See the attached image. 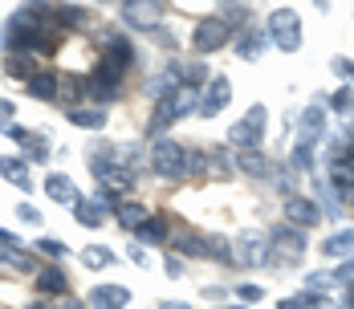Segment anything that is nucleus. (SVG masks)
<instances>
[{"label": "nucleus", "mask_w": 354, "mask_h": 309, "mask_svg": "<svg viewBox=\"0 0 354 309\" xmlns=\"http://www.w3.org/2000/svg\"><path fill=\"white\" fill-rule=\"evenodd\" d=\"M53 4H21L4 25L8 53H53Z\"/></svg>", "instance_id": "obj_1"}, {"label": "nucleus", "mask_w": 354, "mask_h": 309, "mask_svg": "<svg viewBox=\"0 0 354 309\" xmlns=\"http://www.w3.org/2000/svg\"><path fill=\"white\" fill-rule=\"evenodd\" d=\"M122 73H127V66H118V62H110V57H102V62L94 66V73L86 77V90H90L94 106L114 102V98L122 94Z\"/></svg>", "instance_id": "obj_2"}, {"label": "nucleus", "mask_w": 354, "mask_h": 309, "mask_svg": "<svg viewBox=\"0 0 354 309\" xmlns=\"http://www.w3.org/2000/svg\"><path fill=\"white\" fill-rule=\"evenodd\" d=\"M269 41L277 45V49H285V53H297L301 49V17L293 12V8H273L269 12Z\"/></svg>", "instance_id": "obj_3"}, {"label": "nucleus", "mask_w": 354, "mask_h": 309, "mask_svg": "<svg viewBox=\"0 0 354 309\" xmlns=\"http://www.w3.org/2000/svg\"><path fill=\"white\" fill-rule=\"evenodd\" d=\"M265 122H269V110L257 102L241 122H232V127H228V142H232V147H241V151H257V142L265 138Z\"/></svg>", "instance_id": "obj_4"}, {"label": "nucleus", "mask_w": 354, "mask_h": 309, "mask_svg": "<svg viewBox=\"0 0 354 309\" xmlns=\"http://www.w3.org/2000/svg\"><path fill=\"white\" fill-rule=\"evenodd\" d=\"M183 163H187V151L179 147L176 138H155V142H151V167H155V175L179 179V175H187Z\"/></svg>", "instance_id": "obj_5"}, {"label": "nucleus", "mask_w": 354, "mask_h": 309, "mask_svg": "<svg viewBox=\"0 0 354 309\" xmlns=\"http://www.w3.org/2000/svg\"><path fill=\"white\" fill-rule=\"evenodd\" d=\"M118 12H122V25H131L139 33L163 25V4L159 0H127V4H118Z\"/></svg>", "instance_id": "obj_6"}, {"label": "nucleus", "mask_w": 354, "mask_h": 309, "mask_svg": "<svg viewBox=\"0 0 354 309\" xmlns=\"http://www.w3.org/2000/svg\"><path fill=\"white\" fill-rule=\"evenodd\" d=\"M232 41V29L220 21V17H204L200 25H196V33H192V49L196 53H216V49H224Z\"/></svg>", "instance_id": "obj_7"}, {"label": "nucleus", "mask_w": 354, "mask_h": 309, "mask_svg": "<svg viewBox=\"0 0 354 309\" xmlns=\"http://www.w3.org/2000/svg\"><path fill=\"white\" fill-rule=\"evenodd\" d=\"M90 171H94V179H98V191L110 196V200L131 191V171H122L114 159H106V163H90Z\"/></svg>", "instance_id": "obj_8"}, {"label": "nucleus", "mask_w": 354, "mask_h": 309, "mask_svg": "<svg viewBox=\"0 0 354 309\" xmlns=\"http://www.w3.org/2000/svg\"><path fill=\"white\" fill-rule=\"evenodd\" d=\"M236 244H241V252H236L241 265H269L273 261V236H265V232H241Z\"/></svg>", "instance_id": "obj_9"}, {"label": "nucleus", "mask_w": 354, "mask_h": 309, "mask_svg": "<svg viewBox=\"0 0 354 309\" xmlns=\"http://www.w3.org/2000/svg\"><path fill=\"white\" fill-rule=\"evenodd\" d=\"M228 102H232V82H228L224 73H216L212 82H208V90L200 94V114H204V118H216Z\"/></svg>", "instance_id": "obj_10"}, {"label": "nucleus", "mask_w": 354, "mask_h": 309, "mask_svg": "<svg viewBox=\"0 0 354 309\" xmlns=\"http://www.w3.org/2000/svg\"><path fill=\"white\" fill-rule=\"evenodd\" d=\"M322 220V207L310 196H285V224L293 228H314Z\"/></svg>", "instance_id": "obj_11"}, {"label": "nucleus", "mask_w": 354, "mask_h": 309, "mask_svg": "<svg viewBox=\"0 0 354 309\" xmlns=\"http://www.w3.org/2000/svg\"><path fill=\"white\" fill-rule=\"evenodd\" d=\"M306 252V236H301V228H293V224H281L277 232H273V261L281 256V261H297Z\"/></svg>", "instance_id": "obj_12"}, {"label": "nucleus", "mask_w": 354, "mask_h": 309, "mask_svg": "<svg viewBox=\"0 0 354 309\" xmlns=\"http://www.w3.org/2000/svg\"><path fill=\"white\" fill-rule=\"evenodd\" d=\"M326 98H314V102L306 106V114H301V138L297 142H306V147H318L322 135H326Z\"/></svg>", "instance_id": "obj_13"}, {"label": "nucleus", "mask_w": 354, "mask_h": 309, "mask_svg": "<svg viewBox=\"0 0 354 309\" xmlns=\"http://www.w3.org/2000/svg\"><path fill=\"white\" fill-rule=\"evenodd\" d=\"M110 207H114V204H110V196H102V191H98L94 200H82V204L73 207V220H77L82 228H102Z\"/></svg>", "instance_id": "obj_14"}, {"label": "nucleus", "mask_w": 354, "mask_h": 309, "mask_svg": "<svg viewBox=\"0 0 354 309\" xmlns=\"http://www.w3.org/2000/svg\"><path fill=\"white\" fill-rule=\"evenodd\" d=\"M0 179H4V183H12L17 191H33L29 159H21V155H0Z\"/></svg>", "instance_id": "obj_15"}, {"label": "nucleus", "mask_w": 354, "mask_h": 309, "mask_svg": "<svg viewBox=\"0 0 354 309\" xmlns=\"http://www.w3.org/2000/svg\"><path fill=\"white\" fill-rule=\"evenodd\" d=\"M45 196L53 200V204H66V207H77L82 204V191H77V183H73L70 175L53 171L49 179H45Z\"/></svg>", "instance_id": "obj_16"}, {"label": "nucleus", "mask_w": 354, "mask_h": 309, "mask_svg": "<svg viewBox=\"0 0 354 309\" xmlns=\"http://www.w3.org/2000/svg\"><path fill=\"white\" fill-rule=\"evenodd\" d=\"M86 301H90V309H127L131 289H122V285H94Z\"/></svg>", "instance_id": "obj_17"}, {"label": "nucleus", "mask_w": 354, "mask_h": 309, "mask_svg": "<svg viewBox=\"0 0 354 309\" xmlns=\"http://www.w3.org/2000/svg\"><path fill=\"white\" fill-rule=\"evenodd\" d=\"M8 138H12V142H17L33 163H45V159H49V142H45V135H29L25 127H17V122H12V127H8Z\"/></svg>", "instance_id": "obj_18"}, {"label": "nucleus", "mask_w": 354, "mask_h": 309, "mask_svg": "<svg viewBox=\"0 0 354 309\" xmlns=\"http://www.w3.org/2000/svg\"><path fill=\"white\" fill-rule=\"evenodd\" d=\"M25 90H29L33 98H41V102H57V94H62V73H53V69H37Z\"/></svg>", "instance_id": "obj_19"}, {"label": "nucleus", "mask_w": 354, "mask_h": 309, "mask_svg": "<svg viewBox=\"0 0 354 309\" xmlns=\"http://www.w3.org/2000/svg\"><path fill=\"white\" fill-rule=\"evenodd\" d=\"M33 285H37V293H45V297H53V293L62 297V293L70 289V277H66L62 265H45V269L33 277Z\"/></svg>", "instance_id": "obj_20"}, {"label": "nucleus", "mask_w": 354, "mask_h": 309, "mask_svg": "<svg viewBox=\"0 0 354 309\" xmlns=\"http://www.w3.org/2000/svg\"><path fill=\"white\" fill-rule=\"evenodd\" d=\"M66 118L82 131H102L106 127V106H73V110H66Z\"/></svg>", "instance_id": "obj_21"}, {"label": "nucleus", "mask_w": 354, "mask_h": 309, "mask_svg": "<svg viewBox=\"0 0 354 309\" xmlns=\"http://www.w3.org/2000/svg\"><path fill=\"white\" fill-rule=\"evenodd\" d=\"M0 265H8V269H17V273H41V265L33 261V252L29 248H12V244H0Z\"/></svg>", "instance_id": "obj_22"}, {"label": "nucleus", "mask_w": 354, "mask_h": 309, "mask_svg": "<svg viewBox=\"0 0 354 309\" xmlns=\"http://www.w3.org/2000/svg\"><path fill=\"white\" fill-rule=\"evenodd\" d=\"M114 220H118L127 232H139L142 224L151 220V212H147L142 204H135V200H122V204H114Z\"/></svg>", "instance_id": "obj_23"}, {"label": "nucleus", "mask_w": 354, "mask_h": 309, "mask_svg": "<svg viewBox=\"0 0 354 309\" xmlns=\"http://www.w3.org/2000/svg\"><path fill=\"white\" fill-rule=\"evenodd\" d=\"M265 49H269V33H261V29H248V33L236 41V57H245V62H257Z\"/></svg>", "instance_id": "obj_24"}, {"label": "nucleus", "mask_w": 354, "mask_h": 309, "mask_svg": "<svg viewBox=\"0 0 354 309\" xmlns=\"http://www.w3.org/2000/svg\"><path fill=\"white\" fill-rule=\"evenodd\" d=\"M322 256H354V228H338L322 241Z\"/></svg>", "instance_id": "obj_25"}, {"label": "nucleus", "mask_w": 354, "mask_h": 309, "mask_svg": "<svg viewBox=\"0 0 354 309\" xmlns=\"http://www.w3.org/2000/svg\"><path fill=\"white\" fill-rule=\"evenodd\" d=\"M4 73H8L12 82H25V86H29V77L37 73V66H33L29 53H4Z\"/></svg>", "instance_id": "obj_26"}, {"label": "nucleus", "mask_w": 354, "mask_h": 309, "mask_svg": "<svg viewBox=\"0 0 354 309\" xmlns=\"http://www.w3.org/2000/svg\"><path fill=\"white\" fill-rule=\"evenodd\" d=\"M236 163H241V171L252 175V179H269V175H273L269 159H265L261 151H241V159H236Z\"/></svg>", "instance_id": "obj_27"}, {"label": "nucleus", "mask_w": 354, "mask_h": 309, "mask_svg": "<svg viewBox=\"0 0 354 309\" xmlns=\"http://www.w3.org/2000/svg\"><path fill=\"white\" fill-rule=\"evenodd\" d=\"M135 236H139V244H167V220L163 216H151Z\"/></svg>", "instance_id": "obj_28"}, {"label": "nucleus", "mask_w": 354, "mask_h": 309, "mask_svg": "<svg viewBox=\"0 0 354 309\" xmlns=\"http://www.w3.org/2000/svg\"><path fill=\"white\" fill-rule=\"evenodd\" d=\"M82 265L86 269H110L114 265V252H110L106 244H90V248H82Z\"/></svg>", "instance_id": "obj_29"}, {"label": "nucleus", "mask_w": 354, "mask_h": 309, "mask_svg": "<svg viewBox=\"0 0 354 309\" xmlns=\"http://www.w3.org/2000/svg\"><path fill=\"white\" fill-rule=\"evenodd\" d=\"M176 256H208V241L196 232H183L176 241Z\"/></svg>", "instance_id": "obj_30"}, {"label": "nucleus", "mask_w": 354, "mask_h": 309, "mask_svg": "<svg viewBox=\"0 0 354 309\" xmlns=\"http://www.w3.org/2000/svg\"><path fill=\"white\" fill-rule=\"evenodd\" d=\"M53 21L57 25H82L86 21V8L82 4H53Z\"/></svg>", "instance_id": "obj_31"}, {"label": "nucleus", "mask_w": 354, "mask_h": 309, "mask_svg": "<svg viewBox=\"0 0 354 309\" xmlns=\"http://www.w3.org/2000/svg\"><path fill=\"white\" fill-rule=\"evenodd\" d=\"M62 102H66V110H73V106H82L77 98H82V82L77 77H70V73H62V94H57Z\"/></svg>", "instance_id": "obj_32"}, {"label": "nucleus", "mask_w": 354, "mask_h": 309, "mask_svg": "<svg viewBox=\"0 0 354 309\" xmlns=\"http://www.w3.org/2000/svg\"><path fill=\"white\" fill-rule=\"evenodd\" d=\"M212 77H208V69L200 66V62H187L183 66V86H192V90H200V86H208Z\"/></svg>", "instance_id": "obj_33"}, {"label": "nucleus", "mask_w": 354, "mask_h": 309, "mask_svg": "<svg viewBox=\"0 0 354 309\" xmlns=\"http://www.w3.org/2000/svg\"><path fill=\"white\" fill-rule=\"evenodd\" d=\"M208 155V175H228L232 171V159L224 155V147H212V151H204Z\"/></svg>", "instance_id": "obj_34"}, {"label": "nucleus", "mask_w": 354, "mask_h": 309, "mask_svg": "<svg viewBox=\"0 0 354 309\" xmlns=\"http://www.w3.org/2000/svg\"><path fill=\"white\" fill-rule=\"evenodd\" d=\"M289 163H293L297 171H314V147H306V142H297V147L289 151Z\"/></svg>", "instance_id": "obj_35"}, {"label": "nucleus", "mask_w": 354, "mask_h": 309, "mask_svg": "<svg viewBox=\"0 0 354 309\" xmlns=\"http://www.w3.org/2000/svg\"><path fill=\"white\" fill-rule=\"evenodd\" d=\"M326 106H334L338 114H346V118H351V114H354V90H351V86H342L338 94H330V98H326Z\"/></svg>", "instance_id": "obj_36"}, {"label": "nucleus", "mask_w": 354, "mask_h": 309, "mask_svg": "<svg viewBox=\"0 0 354 309\" xmlns=\"http://www.w3.org/2000/svg\"><path fill=\"white\" fill-rule=\"evenodd\" d=\"M220 8H224V17H220V21H224L228 29H236V25H245V21H248V4H220Z\"/></svg>", "instance_id": "obj_37"}, {"label": "nucleus", "mask_w": 354, "mask_h": 309, "mask_svg": "<svg viewBox=\"0 0 354 309\" xmlns=\"http://www.w3.org/2000/svg\"><path fill=\"white\" fill-rule=\"evenodd\" d=\"M37 252L53 256V261H66V256H70V248H66L62 241H53V236H41V241H37Z\"/></svg>", "instance_id": "obj_38"}, {"label": "nucleus", "mask_w": 354, "mask_h": 309, "mask_svg": "<svg viewBox=\"0 0 354 309\" xmlns=\"http://www.w3.org/2000/svg\"><path fill=\"white\" fill-rule=\"evenodd\" d=\"M322 306V297L310 289V293H297V297H285L281 309H318Z\"/></svg>", "instance_id": "obj_39"}, {"label": "nucleus", "mask_w": 354, "mask_h": 309, "mask_svg": "<svg viewBox=\"0 0 354 309\" xmlns=\"http://www.w3.org/2000/svg\"><path fill=\"white\" fill-rule=\"evenodd\" d=\"M208 256H216V261H224V265H228V261H236L232 244H228V241H220V236H212V241H208Z\"/></svg>", "instance_id": "obj_40"}, {"label": "nucleus", "mask_w": 354, "mask_h": 309, "mask_svg": "<svg viewBox=\"0 0 354 309\" xmlns=\"http://www.w3.org/2000/svg\"><path fill=\"white\" fill-rule=\"evenodd\" d=\"M330 69H334L342 82H354V62H351V57H334V62H330Z\"/></svg>", "instance_id": "obj_41"}, {"label": "nucleus", "mask_w": 354, "mask_h": 309, "mask_svg": "<svg viewBox=\"0 0 354 309\" xmlns=\"http://www.w3.org/2000/svg\"><path fill=\"white\" fill-rule=\"evenodd\" d=\"M236 297H245V301H265V289H261V285H236Z\"/></svg>", "instance_id": "obj_42"}, {"label": "nucleus", "mask_w": 354, "mask_h": 309, "mask_svg": "<svg viewBox=\"0 0 354 309\" xmlns=\"http://www.w3.org/2000/svg\"><path fill=\"white\" fill-rule=\"evenodd\" d=\"M17 216H21L25 224H41V212H37L33 204H17Z\"/></svg>", "instance_id": "obj_43"}, {"label": "nucleus", "mask_w": 354, "mask_h": 309, "mask_svg": "<svg viewBox=\"0 0 354 309\" xmlns=\"http://www.w3.org/2000/svg\"><path fill=\"white\" fill-rule=\"evenodd\" d=\"M12 114H17V106L8 102V98H0V127H4V131L12 127Z\"/></svg>", "instance_id": "obj_44"}, {"label": "nucleus", "mask_w": 354, "mask_h": 309, "mask_svg": "<svg viewBox=\"0 0 354 309\" xmlns=\"http://www.w3.org/2000/svg\"><path fill=\"white\" fill-rule=\"evenodd\" d=\"M163 269H167L171 281H179V277H183V256H167V265H163Z\"/></svg>", "instance_id": "obj_45"}, {"label": "nucleus", "mask_w": 354, "mask_h": 309, "mask_svg": "<svg viewBox=\"0 0 354 309\" xmlns=\"http://www.w3.org/2000/svg\"><path fill=\"white\" fill-rule=\"evenodd\" d=\"M342 306L354 309V281H346V285H342Z\"/></svg>", "instance_id": "obj_46"}, {"label": "nucleus", "mask_w": 354, "mask_h": 309, "mask_svg": "<svg viewBox=\"0 0 354 309\" xmlns=\"http://www.w3.org/2000/svg\"><path fill=\"white\" fill-rule=\"evenodd\" d=\"M57 309H90V301H73V297H70V301H62Z\"/></svg>", "instance_id": "obj_47"}, {"label": "nucleus", "mask_w": 354, "mask_h": 309, "mask_svg": "<svg viewBox=\"0 0 354 309\" xmlns=\"http://www.w3.org/2000/svg\"><path fill=\"white\" fill-rule=\"evenodd\" d=\"M159 309H192V306H187V301H163Z\"/></svg>", "instance_id": "obj_48"}, {"label": "nucleus", "mask_w": 354, "mask_h": 309, "mask_svg": "<svg viewBox=\"0 0 354 309\" xmlns=\"http://www.w3.org/2000/svg\"><path fill=\"white\" fill-rule=\"evenodd\" d=\"M346 142H354V122H351V127H346Z\"/></svg>", "instance_id": "obj_49"}, {"label": "nucleus", "mask_w": 354, "mask_h": 309, "mask_svg": "<svg viewBox=\"0 0 354 309\" xmlns=\"http://www.w3.org/2000/svg\"><path fill=\"white\" fill-rule=\"evenodd\" d=\"M29 309H49V306H41V301H37V306H29Z\"/></svg>", "instance_id": "obj_50"}, {"label": "nucleus", "mask_w": 354, "mask_h": 309, "mask_svg": "<svg viewBox=\"0 0 354 309\" xmlns=\"http://www.w3.org/2000/svg\"><path fill=\"white\" fill-rule=\"evenodd\" d=\"M232 309H245V306H232Z\"/></svg>", "instance_id": "obj_51"}]
</instances>
